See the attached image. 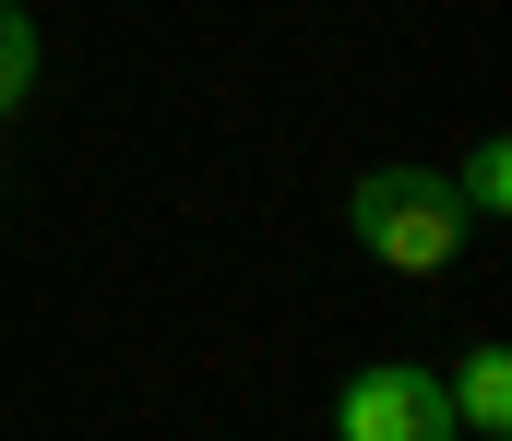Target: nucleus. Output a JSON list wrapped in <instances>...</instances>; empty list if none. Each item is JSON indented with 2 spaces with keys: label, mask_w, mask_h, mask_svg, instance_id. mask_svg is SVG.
Segmentation results:
<instances>
[{
  "label": "nucleus",
  "mask_w": 512,
  "mask_h": 441,
  "mask_svg": "<svg viewBox=\"0 0 512 441\" xmlns=\"http://www.w3.org/2000/svg\"><path fill=\"white\" fill-rule=\"evenodd\" d=\"M465 203H453V179L441 167H370L358 191H346V239L370 251V263H393V275H441L453 251H465Z\"/></svg>",
  "instance_id": "1"
},
{
  "label": "nucleus",
  "mask_w": 512,
  "mask_h": 441,
  "mask_svg": "<svg viewBox=\"0 0 512 441\" xmlns=\"http://www.w3.org/2000/svg\"><path fill=\"white\" fill-rule=\"evenodd\" d=\"M334 441H453V394H441V370H417V358L358 370V382L334 394Z\"/></svg>",
  "instance_id": "2"
},
{
  "label": "nucleus",
  "mask_w": 512,
  "mask_h": 441,
  "mask_svg": "<svg viewBox=\"0 0 512 441\" xmlns=\"http://www.w3.org/2000/svg\"><path fill=\"white\" fill-rule=\"evenodd\" d=\"M441 394H453V430L501 441L512 430V346H465V370H453Z\"/></svg>",
  "instance_id": "3"
},
{
  "label": "nucleus",
  "mask_w": 512,
  "mask_h": 441,
  "mask_svg": "<svg viewBox=\"0 0 512 441\" xmlns=\"http://www.w3.org/2000/svg\"><path fill=\"white\" fill-rule=\"evenodd\" d=\"M453 203H465V215H512V144H501V132L453 167Z\"/></svg>",
  "instance_id": "4"
},
{
  "label": "nucleus",
  "mask_w": 512,
  "mask_h": 441,
  "mask_svg": "<svg viewBox=\"0 0 512 441\" xmlns=\"http://www.w3.org/2000/svg\"><path fill=\"white\" fill-rule=\"evenodd\" d=\"M24 96H36V24H24V12L0 0V120H12Z\"/></svg>",
  "instance_id": "5"
}]
</instances>
